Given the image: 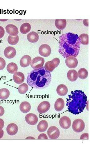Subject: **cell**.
Here are the masks:
<instances>
[{
	"mask_svg": "<svg viewBox=\"0 0 99 149\" xmlns=\"http://www.w3.org/2000/svg\"><path fill=\"white\" fill-rule=\"evenodd\" d=\"M80 39L78 35L69 33L60 37L58 52L64 58L77 57L80 47Z\"/></svg>",
	"mask_w": 99,
	"mask_h": 149,
	"instance_id": "6da1fadb",
	"label": "cell"
},
{
	"mask_svg": "<svg viewBox=\"0 0 99 149\" xmlns=\"http://www.w3.org/2000/svg\"><path fill=\"white\" fill-rule=\"evenodd\" d=\"M51 79V72L43 66L31 71L27 77V82L31 87L40 89L48 87Z\"/></svg>",
	"mask_w": 99,
	"mask_h": 149,
	"instance_id": "7a4b0ae2",
	"label": "cell"
},
{
	"mask_svg": "<svg viewBox=\"0 0 99 149\" xmlns=\"http://www.w3.org/2000/svg\"><path fill=\"white\" fill-rule=\"evenodd\" d=\"M67 98L66 105L69 112L74 115H79L83 112L87 104V97L80 90L71 91Z\"/></svg>",
	"mask_w": 99,
	"mask_h": 149,
	"instance_id": "3957f363",
	"label": "cell"
},
{
	"mask_svg": "<svg viewBox=\"0 0 99 149\" xmlns=\"http://www.w3.org/2000/svg\"><path fill=\"white\" fill-rule=\"evenodd\" d=\"M60 63L59 58H56L51 61L46 62L44 67L48 71L52 72L59 65Z\"/></svg>",
	"mask_w": 99,
	"mask_h": 149,
	"instance_id": "277c9868",
	"label": "cell"
},
{
	"mask_svg": "<svg viewBox=\"0 0 99 149\" xmlns=\"http://www.w3.org/2000/svg\"><path fill=\"white\" fill-rule=\"evenodd\" d=\"M85 127L84 121L82 119H78L75 120L73 123V129L76 133L82 132Z\"/></svg>",
	"mask_w": 99,
	"mask_h": 149,
	"instance_id": "5b68a950",
	"label": "cell"
},
{
	"mask_svg": "<svg viewBox=\"0 0 99 149\" xmlns=\"http://www.w3.org/2000/svg\"><path fill=\"white\" fill-rule=\"evenodd\" d=\"M45 62L44 58L38 56L33 58L30 63V66L34 69H38L43 67Z\"/></svg>",
	"mask_w": 99,
	"mask_h": 149,
	"instance_id": "8992f818",
	"label": "cell"
},
{
	"mask_svg": "<svg viewBox=\"0 0 99 149\" xmlns=\"http://www.w3.org/2000/svg\"><path fill=\"white\" fill-rule=\"evenodd\" d=\"M47 134L49 139H56L60 137V131L56 126H52L48 129Z\"/></svg>",
	"mask_w": 99,
	"mask_h": 149,
	"instance_id": "52a82bcc",
	"label": "cell"
},
{
	"mask_svg": "<svg viewBox=\"0 0 99 149\" xmlns=\"http://www.w3.org/2000/svg\"><path fill=\"white\" fill-rule=\"evenodd\" d=\"M39 53L40 55L47 57L51 55V49L50 46L46 44H43L39 49Z\"/></svg>",
	"mask_w": 99,
	"mask_h": 149,
	"instance_id": "ba28073f",
	"label": "cell"
},
{
	"mask_svg": "<svg viewBox=\"0 0 99 149\" xmlns=\"http://www.w3.org/2000/svg\"><path fill=\"white\" fill-rule=\"evenodd\" d=\"M25 120L27 123L30 125H34L37 123L38 118L35 114L30 113L26 115Z\"/></svg>",
	"mask_w": 99,
	"mask_h": 149,
	"instance_id": "9c48e42d",
	"label": "cell"
},
{
	"mask_svg": "<svg viewBox=\"0 0 99 149\" xmlns=\"http://www.w3.org/2000/svg\"><path fill=\"white\" fill-rule=\"evenodd\" d=\"M51 104L47 101L42 102L38 106L37 111L40 114L46 113L50 109Z\"/></svg>",
	"mask_w": 99,
	"mask_h": 149,
	"instance_id": "30bf717a",
	"label": "cell"
},
{
	"mask_svg": "<svg viewBox=\"0 0 99 149\" xmlns=\"http://www.w3.org/2000/svg\"><path fill=\"white\" fill-rule=\"evenodd\" d=\"M65 63L66 66L69 68H75L78 65V61L75 57L70 56L66 58Z\"/></svg>",
	"mask_w": 99,
	"mask_h": 149,
	"instance_id": "8fae6325",
	"label": "cell"
},
{
	"mask_svg": "<svg viewBox=\"0 0 99 149\" xmlns=\"http://www.w3.org/2000/svg\"><path fill=\"white\" fill-rule=\"evenodd\" d=\"M4 54L5 57L8 59L14 58L16 55V49L12 47H8L4 49Z\"/></svg>",
	"mask_w": 99,
	"mask_h": 149,
	"instance_id": "7c38bea8",
	"label": "cell"
},
{
	"mask_svg": "<svg viewBox=\"0 0 99 149\" xmlns=\"http://www.w3.org/2000/svg\"><path fill=\"white\" fill-rule=\"evenodd\" d=\"M59 124L62 128L67 129L71 127V120L69 117L66 116H64L60 119Z\"/></svg>",
	"mask_w": 99,
	"mask_h": 149,
	"instance_id": "4fadbf2b",
	"label": "cell"
},
{
	"mask_svg": "<svg viewBox=\"0 0 99 149\" xmlns=\"http://www.w3.org/2000/svg\"><path fill=\"white\" fill-rule=\"evenodd\" d=\"M6 29L7 32L11 36H17L19 33L17 27L12 24L8 25L6 26Z\"/></svg>",
	"mask_w": 99,
	"mask_h": 149,
	"instance_id": "5bb4252c",
	"label": "cell"
},
{
	"mask_svg": "<svg viewBox=\"0 0 99 149\" xmlns=\"http://www.w3.org/2000/svg\"><path fill=\"white\" fill-rule=\"evenodd\" d=\"M13 79L16 84H20L24 82L25 76L24 74L21 72H17L13 74Z\"/></svg>",
	"mask_w": 99,
	"mask_h": 149,
	"instance_id": "9a60e30c",
	"label": "cell"
},
{
	"mask_svg": "<svg viewBox=\"0 0 99 149\" xmlns=\"http://www.w3.org/2000/svg\"><path fill=\"white\" fill-rule=\"evenodd\" d=\"M18 130L19 128L17 125L13 123L9 124L6 128L7 133L11 136L16 134L18 132Z\"/></svg>",
	"mask_w": 99,
	"mask_h": 149,
	"instance_id": "2e32d148",
	"label": "cell"
},
{
	"mask_svg": "<svg viewBox=\"0 0 99 149\" xmlns=\"http://www.w3.org/2000/svg\"><path fill=\"white\" fill-rule=\"evenodd\" d=\"M31 62V58L28 55H26L22 56L20 61L21 66L23 68H26L29 66Z\"/></svg>",
	"mask_w": 99,
	"mask_h": 149,
	"instance_id": "e0dca14e",
	"label": "cell"
},
{
	"mask_svg": "<svg viewBox=\"0 0 99 149\" xmlns=\"http://www.w3.org/2000/svg\"><path fill=\"white\" fill-rule=\"evenodd\" d=\"M56 91L58 95L61 96H64L66 95L68 93V88L65 85L61 84L57 86Z\"/></svg>",
	"mask_w": 99,
	"mask_h": 149,
	"instance_id": "ac0fdd59",
	"label": "cell"
},
{
	"mask_svg": "<svg viewBox=\"0 0 99 149\" xmlns=\"http://www.w3.org/2000/svg\"><path fill=\"white\" fill-rule=\"evenodd\" d=\"M65 106L64 102L62 98H59L57 99L55 103L54 107L57 111H62Z\"/></svg>",
	"mask_w": 99,
	"mask_h": 149,
	"instance_id": "d6986e66",
	"label": "cell"
},
{
	"mask_svg": "<svg viewBox=\"0 0 99 149\" xmlns=\"http://www.w3.org/2000/svg\"><path fill=\"white\" fill-rule=\"evenodd\" d=\"M27 37L28 41L32 43L37 42L39 38L38 34L35 31H31L27 35Z\"/></svg>",
	"mask_w": 99,
	"mask_h": 149,
	"instance_id": "ffe728a7",
	"label": "cell"
},
{
	"mask_svg": "<svg viewBox=\"0 0 99 149\" xmlns=\"http://www.w3.org/2000/svg\"><path fill=\"white\" fill-rule=\"evenodd\" d=\"M20 109L24 113H26L29 112L31 108L30 103L26 101L22 102L20 105Z\"/></svg>",
	"mask_w": 99,
	"mask_h": 149,
	"instance_id": "44dd1931",
	"label": "cell"
},
{
	"mask_svg": "<svg viewBox=\"0 0 99 149\" xmlns=\"http://www.w3.org/2000/svg\"><path fill=\"white\" fill-rule=\"evenodd\" d=\"M67 77L71 82H74L78 78L77 72L74 70H69L67 73Z\"/></svg>",
	"mask_w": 99,
	"mask_h": 149,
	"instance_id": "7402d4cb",
	"label": "cell"
},
{
	"mask_svg": "<svg viewBox=\"0 0 99 149\" xmlns=\"http://www.w3.org/2000/svg\"><path fill=\"white\" fill-rule=\"evenodd\" d=\"M48 126L47 122L46 120H42L40 122L37 126V129L40 132H46Z\"/></svg>",
	"mask_w": 99,
	"mask_h": 149,
	"instance_id": "603a6c76",
	"label": "cell"
},
{
	"mask_svg": "<svg viewBox=\"0 0 99 149\" xmlns=\"http://www.w3.org/2000/svg\"><path fill=\"white\" fill-rule=\"evenodd\" d=\"M67 22L66 19H56L55 21V25L58 29L62 30L66 27Z\"/></svg>",
	"mask_w": 99,
	"mask_h": 149,
	"instance_id": "cb8c5ba5",
	"label": "cell"
},
{
	"mask_svg": "<svg viewBox=\"0 0 99 149\" xmlns=\"http://www.w3.org/2000/svg\"><path fill=\"white\" fill-rule=\"evenodd\" d=\"M7 70L9 73L14 74L17 72L18 66L15 63L11 62L9 63L7 65Z\"/></svg>",
	"mask_w": 99,
	"mask_h": 149,
	"instance_id": "d4e9b609",
	"label": "cell"
},
{
	"mask_svg": "<svg viewBox=\"0 0 99 149\" xmlns=\"http://www.w3.org/2000/svg\"><path fill=\"white\" fill-rule=\"evenodd\" d=\"M10 96V92L6 88L0 89V99L2 100H6Z\"/></svg>",
	"mask_w": 99,
	"mask_h": 149,
	"instance_id": "484cf974",
	"label": "cell"
},
{
	"mask_svg": "<svg viewBox=\"0 0 99 149\" xmlns=\"http://www.w3.org/2000/svg\"><path fill=\"white\" fill-rule=\"evenodd\" d=\"M31 29V26L30 24L25 23L22 24L21 26L20 31L21 33L25 34L29 32Z\"/></svg>",
	"mask_w": 99,
	"mask_h": 149,
	"instance_id": "4316f807",
	"label": "cell"
},
{
	"mask_svg": "<svg viewBox=\"0 0 99 149\" xmlns=\"http://www.w3.org/2000/svg\"><path fill=\"white\" fill-rule=\"evenodd\" d=\"M78 76L79 77L82 79H84L87 78L88 75V71L84 68L80 69L78 72Z\"/></svg>",
	"mask_w": 99,
	"mask_h": 149,
	"instance_id": "83f0119b",
	"label": "cell"
},
{
	"mask_svg": "<svg viewBox=\"0 0 99 149\" xmlns=\"http://www.w3.org/2000/svg\"><path fill=\"white\" fill-rule=\"evenodd\" d=\"M19 40V38L18 35L16 36H9L8 38V42L9 44L12 45H16Z\"/></svg>",
	"mask_w": 99,
	"mask_h": 149,
	"instance_id": "f1b7e54d",
	"label": "cell"
},
{
	"mask_svg": "<svg viewBox=\"0 0 99 149\" xmlns=\"http://www.w3.org/2000/svg\"><path fill=\"white\" fill-rule=\"evenodd\" d=\"M28 85L26 83H23L20 85L18 88V91L21 94H24L28 91Z\"/></svg>",
	"mask_w": 99,
	"mask_h": 149,
	"instance_id": "f546056e",
	"label": "cell"
},
{
	"mask_svg": "<svg viewBox=\"0 0 99 149\" xmlns=\"http://www.w3.org/2000/svg\"><path fill=\"white\" fill-rule=\"evenodd\" d=\"M79 38L80 39V43L84 45H87L89 44V36L86 34H81Z\"/></svg>",
	"mask_w": 99,
	"mask_h": 149,
	"instance_id": "4dcf8cb0",
	"label": "cell"
},
{
	"mask_svg": "<svg viewBox=\"0 0 99 149\" xmlns=\"http://www.w3.org/2000/svg\"><path fill=\"white\" fill-rule=\"evenodd\" d=\"M6 62L3 58L0 57V70H3L6 66Z\"/></svg>",
	"mask_w": 99,
	"mask_h": 149,
	"instance_id": "1f68e13d",
	"label": "cell"
},
{
	"mask_svg": "<svg viewBox=\"0 0 99 149\" xmlns=\"http://www.w3.org/2000/svg\"><path fill=\"white\" fill-rule=\"evenodd\" d=\"M5 34V30L2 26H0V39L2 38Z\"/></svg>",
	"mask_w": 99,
	"mask_h": 149,
	"instance_id": "d6a6232c",
	"label": "cell"
},
{
	"mask_svg": "<svg viewBox=\"0 0 99 149\" xmlns=\"http://www.w3.org/2000/svg\"><path fill=\"white\" fill-rule=\"evenodd\" d=\"M38 139H48L47 135L44 133L40 134L38 138Z\"/></svg>",
	"mask_w": 99,
	"mask_h": 149,
	"instance_id": "836d02e7",
	"label": "cell"
},
{
	"mask_svg": "<svg viewBox=\"0 0 99 149\" xmlns=\"http://www.w3.org/2000/svg\"><path fill=\"white\" fill-rule=\"evenodd\" d=\"M80 139H89V134L87 133L83 134L80 137Z\"/></svg>",
	"mask_w": 99,
	"mask_h": 149,
	"instance_id": "e575fe53",
	"label": "cell"
},
{
	"mask_svg": "<svg viewBox=\"0 0 99 149\" xmlns=\"http://www.w3.org/2000/svg\"><path fill=\"white\" fill-rule=\"evenodd\" d=\"M4 125V121L3 119L0 118V131L2 130Z\"/></svg>",
	"mask_w": 99,
	"mask_h": 149,
	"instance_id": "d590c367",
	"label": "cell"
},
{
	"mask_svg": "<svg viewBox=\"0 0 99 149\" xmlns=\"http://www.w3.org/2000/svg\"><path fill=\"white\" fill-rule=\"evenodd\" d=\"M5 112V110L4 108L1 106H0V117L2 116Z\"/></svg>",
	"mask_w": 99,
	"mask_h": 149,
	"instance_id": "8d00e7d4",
	"label": "cell"
},
{
	"mask_svg": "<svg viewBox=\"0 0 99 149\" xmlns=\"http://www.w3.org/2000/svg\"><path fill=\"white\" fill-rule=\"evenodd\" d=\"M4 135V132L2 130L0 131V139H1L3 136Z\"/></svg>",
	"mask_w": 99,
	"mask_h": 149,
	"instance_id": "74e56055",
	"label": "cell"
}]
</instances>
